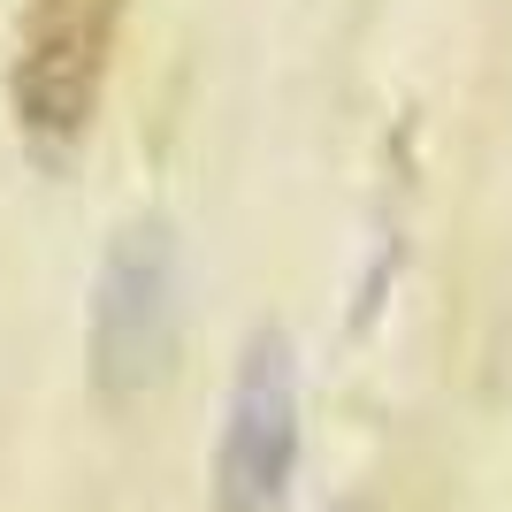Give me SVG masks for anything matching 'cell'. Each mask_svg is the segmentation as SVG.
Masks as SVG:
<instances>
[{
  "instance_id": "7a4b0ae2",
  "label": "cell",
  "mask_w": 512,
  "mask_h": 512,
  "mask_svg": "<svg viewBox=\"0 0 512 512\" xmlns=\"http://www.w3.org/2000/svg\"><path fill=\"white\" fill-rule=\"evenodd\" d=\"M176 352V253L169 230H123L92 291V390L130 406L161 383Z\"/></svg>"
},
{
  "instance_id": "3957f363",
  "label": "cell",
  "mask_w": 512,
  "mask_h": 512,
  "mask_svg": "<svg viewBox=\"0 0 512 512\" xmlns=\"http://www.w3.org/2000/svg\"><path fill=\"white\" fill-rule=\"evenodd\" d=\"M291 467H299V375L291 344L268 329L245 344L230 421L214 444V512H283Z\"/></svg>"
},
{
  "instance_id": "6da1fadb",
  "label": "cell",
  "mask_w": 512,
  "mask_h": 512,
  "mask_svg": "<svg viewBox=\"0 0 512 512\" xmlns=\"http://www.w3.org/2000/svg\"><path fill=\"white\" fill-rule=\"evenodd\" d=\"M130 0H23L16 62H8V107L39 153H69L100 107L115 31Z\"/></svg>"
}]
</instances>
